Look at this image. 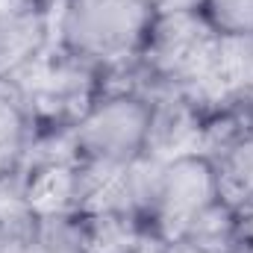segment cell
Returning a JSON list of instances; mask_svg holds the SVG:
<instances>
[{
    "instance_id": "9a60e30c",
    "label": "cell",
    "mask_w": 253,
    "mask_h": 253,
    "mask_svg": "<svg viewBox=\"0 0 253 253\" xmlns=\"http://www.w3.org/2000/svg\"><path fill=\"white\" fill-rule=\"evenodd\" d=\"M239 227H242V245L248 251H253V209L239 215Z\"/></svg>"
},
{
    "instance_id": "7a4b0ae2",
    "label": "cell",
    "mask_w": 253,
    "mask_h": 253,
    "mask_svg": "<svg viewBox=\"0 0 253 253\" xmlns=\"http://www.w3.org/2000/svg\"><path fill=\"white\" fill-rule=\"evenodd\" d=\"M218 36L221 33L212 27L203 9L156 12L147 30V39L138 50L141 71L153 83L150 94L177 91L186 97L206 77L218 47Z\"/></svg>"
},
{
    "instance_id": "3957f363",
    "label": "cell",
    "mask_w": 253,
    "mask_h": 253,
    "mask_svg": "<svg viewBox=\"0 0 253 253\" xmlns=\"http://www.w3.org/2000/svg\"><path fill=\"white\" fill-rule=\"evenodd\" d=\"M150 97L135 88L106 91L71 126L77 159L94 165H126L144 153Z\"/></svg>"
},
{
    "instance_id": "7c38bea8",
    "label": "cell",
    "mask_w": 253,
    "mask_h": 253,
    "mask_svg": "<svg viewBox=\"0 0 253 253\" xmlns=\"http://www.w3.org/2000/svg\"><path fill=\"white\" fill-rule=\"evenodd\" d=\"M203 15L218 33H253V0H203Z\"/></svg>"
},
{
    "instance_id": "4fadbf2b",
    "label": "cell",
    "mask_w": 253,
    "mask_h": 253,
    "mask_svg": "<svg viewBox=\"0 0 253 253\" xmlns=\"http://www.w3.org/2000/svg\"><path fill=\"white\" fill-rule=\"evenodd\" d=\"M144 253H206V251L194 248V245L186 242V239H168V242H156V239H150V245L144 248Z\"/></svg>"
},
{
    "instance_id": "8fae6325",
    "label": "cell",
    "mask_w": 253,
    "mask_h": 253,
    "mask_svg": "<svg viewBox=\"0 0 253 253\" xmlns=\"http://www.w3.org/2000/svg\"><path fill=\"white\" fill-rule=\"evenodd\" d=\"M183 239L206 253H236L242 248L239 212L230 209L224 200H215L203 215H197Z\"/></svg>"
},
{
    "instance_id": "9c48e42d",
    "label": "cell",
    "mask_w": 253,
    "mask_h": 253,
    "mask_svg": "<svg viewBox=\"0 0 253 253\" xmlns=\"http://www.w3.org/2000/svg\"><path fill=\"white\" fill-rule=\"evenodd\" d=\"M33 144V118L15 83H0V180L21 171Z\"/></svg>"
},
{
    "instance_id": "5b68a950",
    "label": "cell",
    "mask_w": 253,
    "mask_h": 253,
    "mask_svg": "<svg viewBox=\"0 0 253 253\" xmlns=\"http://www.w3.org/2000/svg\"><path fill=\"white\" fill-rule=\"evenodd\" d=\"M215 200L221 197L209 156L191 153L162 162L144 212V227L156 242L183 239L186 230L197 221V215H203Z\"/></svg>"
},
{
    "instance_id": "277c9868",
    "label": "cell",
    "mask_w": 253,
    "mask_h": 253,
    "mask_svg": "<svg viewBox=\"0 0 253 253\" xmlns=\"http://www.w3.org/2000/svg\"><path fill=\"white\" fill-rule=\"evenodd\" d=\"M12 83L21 91L33 124L39 121L50 129H71L97 100V68L62 47L56 53L47 47Z\"/></svg>"
},
{
    "instance_id": "6da1fadb",
    "label": "cell",
    "mask_w": 253,
    "mask_h": 253,
    "mask_svg": "<svg viewBox=\"0 0 253 253\" xmlns=\"http://www.w3.org/2000/svg\"><path fill=\"white\" fill-rule=\"evenodd\" d=\"M147 0H59L56 44L94 68L138 56L153 24Z\"/></svg>"
},
{
    "instance_id": "ac0fdd59",
    "label": "cell",
    "mask_w": 253,
    "mask_h": 253,
    "mask_svg": "<svg viewBox=\"0 0 253 253\" xmlns=\"http://www.w3.org/2000/svg\"><path fill=\"white\" fill-rule=\"evenodd\" d=\"M251 103H253V97H251Z\"/></svg>"
},
{
    "instance_id": "ba28073f",
    "label": "cell",
    "mask_w": 253,
    "mask_h": 253,
    "mask_svg": "<svg viewBox=\"0 0 253 253\" xmlns=\"http://www.w3.org/2000/svg\"><path fill=\"white\" fill-rule=\"evenodd\" d=\"M215 168L218 197L239 215L253 209V126L209 156Z\"/></svg>"
},
{
    "instance_id": "8992f818",
    "label": "cell",
    "mask_w": 253,
    "mask_h": 253,
    "mask_svg": "<svg viewBox=\"0 0 253 253\" xmlns=\"http://www.w3.org/2000/svg\"><path fill=\"white\" fill-rule=\"evenodd\" d=\"M53 44V12L44 0H0V83H12Z\"/></svg>"
},
{
    "instance_id": "30bf717a",
    "label": "cell",
    "mask_w": 253,
    "mask_h": 253,
    "mask_svg": "<svg viewBox=\"0 0 253 253\" xmlns=\"http://www.w3.org/2000/svg\"><path fill=\"white\" fill-rule=\"evenodd\" d=\"M147 245L150 233L132 215H83V253H141Z\"/></svg>"
},
{
    "instance_id": "52a82bcc",
    "label": "cell",
    "mask_w": 253,
    "mask_h": 253,
    "mask_svg": "<svg viewBox=\"0 0 253 253\" xmlns=\"http://www.w3.org/2000/svg\"><path fill=\"white\" fill-rule=\"evenodd\" d=\"M206 115L177 91L150 94V126L144 153L159 162L203 153Z\"/></svg>"
},
{
    "instance_id": "5bb4252c",
    "label": "cell",
    "mask_w": 253,
    "mask_h": 253,
    "mask_svg": "<svg viewBox=\"0 0 253 253\" xmlns=\"http://www.w3.org/2000/svg\"><path fill=\"white\" fill-rule=\"evenodd\" d=\"M153 12H189V9H203V0H147Z\"/></svg>"
},
{
    "instance_id": "2e32d148",
    "label": "cell",
    "mask_w": 253,
    "mask_h": 253,
    "mask_svg": "<svg viewBox=\"0 0 253 253\" xmlns=\"http://www.w3.org/2000/svg\"><path fill=\"white\" fill-rule=\"evenodd\" d=\"M36 251L39 253H77V251H59V248H39V245H36Z\"/></svg>"
},
{
    "instance_id": "e0dca14e",
    "label": "cell",
    "mask_w": 253,
    "mask_h": 253,
    "mask_svg": "<svg viewBox=\"0 0 253 253\" xmlns=\"http://www.w3.org/2000/svg\"><path fill=\"white\" fill-rule=\"evenodd\" d=\"M236 253H253V251H248V248H245V245H242V248H239V251Z\"/></svg>"
}]
</instances>
